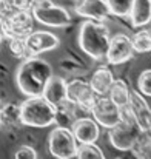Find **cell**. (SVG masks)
<instances>
[{
  "label": "cell",
  "mask_w": 151,
  "mask_h": 159,
  "mask_svg": "<svg viewBox=\"0 0 151 159\" xmlns=\"http://www.w3.org/2000/svg\"><path fill=\"white\" fill-rule=\"evenodd\" d=\"M51 76L52 66L45 59L39 56H28L26 59H23L22 65L17 70L16 82L19 85V90L26 98L42 96L43 88Z\"/></svg>",
  "instance_id": "1"
},
{
  "label": "cell",
  "mask_w": 151,
  "mask_h": 159,
  "mask_svg": "<svg viewBox=\"0 0 151 159\" xmlns=\"http://www.w3.org/2000/svg\"><path fill=\"white\" fill-rule=\"evenodd\" d=\"M109 37V30L105 22L87 19L79 31V45L82 51L93 60H102L106 56Z\"/></svg>",
  "instance_id": "2"
},
{
  "label": "cell",
  "mask_w": 151,
  "mask_h": 159,
  "mask_svg": "<svg viewBox=\"0 0 151 159\" xmlns=\"http://www.w3.org/2000/svg\"><path fill=\"white\" fill-rule=\"evenodd\" d=\"M56 107L50 104L43 96H33L25 99L20 105V122L29 127L45 128L54 124L56 119Z\"/></svg>",
  "instance_id": "3"
},
{
  "label": "cell",
  "mask_w": 151,
  "mask_h": 159,
  "mask_svg": "<svg viewBox=\"0 0 151 159\" xmlns=\"http://www.w3.org/2000/svg\"><path fill=\"white\" fill-rule=\"evenodd\" d=\"M109 133H108V138H109V142L114 148L120 150V152H127V150H131L134 142L137 141L139 134H140V127L137 125L136 119L131 116V113L128 111L127 107L122 108V117L120 120L108 128Z\"/></svg>",
  "instance_id": "4"
},
{
  "label": "cell",
  "mask_w": 151,
  "mask_h": 159,
  "mask_svg": "<svg viewBox=\"0 0 151 159\" xmlns=\"http://www.w3.org/2000/svg\"><path fill=\"white\" fill-rule=\"evenodd\" d=\"M0 25L5 37H22L25 39L34 30V17L31 11H20L8 6L0 14Z\"/></svg>",
  "instance_id": "5"
},
{
  "label": "cell",
  "mask_w": 151,
  "mask_h": 159,
  "mask_svg": "<svg viewBox=\"0 0 151 159\" xmlns=\"http://www.w3.org/2000/svg\"><path fill=\"white\" fill-rule=\"evenodd\" d=\"M31 14L34 17V22L42 23L45 26L52 28H63L71 23L69 12L51 0H36V5L31 9Z\"/></svg>",
  "instance_id": "6"
},
{
  "label": "cell",
  "mask_w": 151,
  "mask_h": 159,
  "mask_svg": "<svg viewBox=\"0 0 151 159\" xmlns=\"http://www.w3.org/2000/svg\"><path fill=\"white\" fill-rule=\"evenodd\" d=\"M79 142L76 141L71 128L57 125L48 136V150L51 156L59 159L76 158Z\"/></svg>",
  "instance_id": "7"
},
{
  "label": "cell",
  "mask_w": 151,
  "mask_h": 159,
  "mask_svg": "<svg viewBox=\"0 0 151 159\" xmlns=\"http://www.w3.org/2000/svg\"><path fill=\"white\" fill-rule=\"evenodd\" d=\"M91 117L103 128L114 127L122 117V108L114 104L108 96H97L93 107L90 108Z\"/></svg>",
  "instance_id": "8"
},
{
  "label": "cell",
  "mask_w": 151,
  "mask_h": 159,
  "mask_svg": "<svg viewBox=\"0 0 151 159\" xmlns=\"http://www.w3.org/2000/svg\"><path fill=\"white\" fill-rule=\"evenodd\" d=\"M97 99L96 91L90 85V82L82 79H74L66 82V101L82 108L85 113H90L94 101Z\"/></svg>",
  "instance_id": "9"
},
{
  "label": "cell",
  "mask_w": 151,
  "mask_h": 159,
  "mask_svg": "<svg viewBox=\"0 0 151 159\" xmlns=\"http://www.w3.org/2000/svg\"><path fill=\"white\" fill-rule=\"evenodd\" d=\"M134 54L136 51H134L133 40L130 36H127L123 33H117L109 37L108 50H106V56H105L108 63H111V65L125 63V62L131 60L134 57Z\"/></svg>",
  "instance_id": "10"
},
{
  "label": "cell",
  "mask_w": 151,
  "mask_h": 159,
  "mask_svg": "<svg viewBox=\"0 0 151 159\" xmlns=\"http://www.w3.org/2000/svg\"><path fill=\"white\" fill-rule=\"evenodd\" d=\"M28 56H40V54L52 51L60 45V39L50 31H31L25 37Z\"/></svg>",
  "instance_id": "11"
},
{
  "label": "cell",
  "mask_w": 151,
  "mask_h": 159,
  "mask_svg": "<svg viewBox=\"0 0 151 159\" xmlns=\"http://www.w3.org/2000/svg\"><path fill=\"white\" fill-rule=\"evenodd\" d=\"M127 108L131 113V116L136 119V122L142 131L151 130V107L145 101V96H142L139 91L131 90Z\"/></svg>",
  "instance_id": "12"
},
{
  "label": "cell",
  "mask_w": 151,
  "mask_h": 159,
  "mask_svg": "<svg viewBox=\"0 0 151 159\" xmlns=\"http://www.w3.org/2000/svg\"><path fill=\"white\" fill-rule=\"evenodd\" d=\"M74 9L79 16L90 20L106 22L111 17V11L105 0H74Z\"/></svg>",
  "instance_id": "13"
},
{
  "label": "cell",
  "mask_w": 151,
  "mask_h": 159,
  "mask_svg": "<svg viewBox=\"0 0 151 159\" xmlns=\"http://www.w3.org/2000/svg\"><path fill=\"white\" fill-rule=\"evenodd\" d=\"M71 131L79 144H88V142H97L100 136V125L88 116H80L77 117L73 125Z\"/></svg>",
  "instance_id": "14"
},
{
  "label": "cell",
  "mask_w": 151,
  "mask_h": 159,
  "mask_svg": "<svg viewBox=\"0 0 151 159\" xmlns=\"http://www.w3.org/2000/svg\"><path fill=\"white\" fill-rule=\"evenodd\" d=\"M42 96L54 107L62 105L66 101V80L52 74L43 88Z\"/></svg>",
  "instance_id": "15"
},
{
  "label": "cell",
  "mask_w": 151,
  "mask_h": 159,
  "mask_svg": "<svg viewBox=\"0 0 151 159\" xmlns=\"http://www.w3.org/2000/svg\"><path fill=\"white\" fill-rule=\"evenodd\" d=\"M130 22L136 28H142L151 23V0H134L128 14Z\"/></svg>",
  "instance_id": "16"
},
{
  "label": "cell",
  "mask_w": 151,
  "mask_h": 159,
  "mask_svg": "<svg viewBox=\"0 0 151 159\" xmlns=\"http://www.w3.org/2000/svg\"><path fill=\"white\" fill-rule=\"evenodd\" d=\"M114 82V76H113V71L106 66H100L97 68L93 76H91V80H90V85L93 87V90L96 91L97 96H106L111 85Z\"/></svg>",
  "instance_id": "17"
},
{
  "label": "cell",
  "mask_w": 151,
  "mask_h": 159,
  "mask_svg": "<svg viewBox=\"0 0 151 159\" xmlns=\"http://www.w3.org/2000/svg\"><path fill=\"white\" fill-rule=\"evenodd\" d=\"M130 93H131V90L125 84V80L114 79V82H113V85H111V88H109V91H108L106 96L114 104H117L120 108H123V107H127L128 101H130Z\"/></svg>",
  "instance_id": "18"
},
{
  "label": "cell",
  "mask_w": 151,
  "mask_h": 159,
  "mask_svg": "<svg viewBox=\"0 0 151 159\" xmlns=\"http://www.w3.org/2000/svg\"><path fill=\"white\" fill-rule=\"evenodd\" d=\"M76 158L79 159H103L105 155L100 150V147L96 145V142H88V144H79Z\"/></svg>",
  "instance_id": "19"
},
{
  "label": "cell",
  "mask_w": 151,
  "mask_h": 159,
  "mask_svg": "<svg viewBox=\"0 0 151 159\" xmlns=\"http://www.w3.org/2000/svg\"><path fill=\"white\" fill-rule=\"evenodd\" d=\"M133 47L136 53H151V34L150 30H140L133 36Z\"/></svg>",
  "instance_id": "20"
},
{
  "label": "cell",
  "mask_w": 151,
  "mask_h": 159,
  "mask_svg": "<svg viewBox=\"0 0 151 159\" xmlns=\"http://www.w3.org/2000/svg\"><path fill=\"white\" fill-rule=\"evenodd\" d=\"M111 14L117 17H128L134 0H105Z\"/></svg>",
  "instance_id": "21"
},
{
  "label": "cell",
  "mask_w": 151,
  "mask_h": 159,
  "mask_svg": "<svg viewBox=\"0 0 151 159\" xmlns=\"http://www.w3.org/2000/svg\"><path fill=\"white\" fill-rule=\"evenodd\" d=\"M8 47H9V51L14 57L22 59V60L28 57L25 39H22V37H8Z\"/></svg>",
  "instance_id": "22"
},
{
  "label": "cell",
  "mask_w": 151,
  "mask_h": 159,
  "mask_svg": "<svg viewBox=\"0 0 151 159\" xmlns=\"http://www.w3.org/2000/svg\"><path fill=\"white\" fill-rule=\"evenodd\" d=\"M137 91L145 96L151 98V70H144L137 77Z\"/></svg>",
  "instance_id": "23"
},
{
  "label": "cell",
  "mask_w": 151,
  "mask_h": 159,
  "mask_svg": "<svg viewBox=\"0 0 151 159\" xmlns=\"http://www.w3.org/2000/svg\"><path fill=\"white\" fill-rule=\"evenodd\" d=\"M2 122H20V111L17 105H3L2 107Z\"/></svg>",
  "instance_id": "24"
},
{
  "label": "cell",
  "mask_w": 151,
  "mask_h": 159,
  "mask_svg": "<svg viewBox=\"0 0 151 159\" xmlns=\"http://www.w3.org/2000/svg\"><path fill=\"white\" fill-rule=\"evenodd\" d=\"M6 3L14 8V9H20V11H31L33 6L36 5V0H6Z\"/></svg>",
  "instance_id": "25"
},
{
  "label": "cell",
  "mask_w": 151,
  "mask_h": 159,
  "mask_svg": "<svg viewBox=\"0 0 151 159\" xmlns=\"http://www.w3.org/2000/svg\"><path fill=\"white\" fill-rule=\"evenodd\" d=\"M14 158L16 159H36L37 158V152L33 147H29V145H22L14 153Z\"/></svg>",
  "instance_id": "26"
},
{
  "label": "cell",
  "mask_w": 151,
  "mask_h": 159,
  "mask_svg": "<svg viewBox=\"0 0 151 159\" xmlns=\"http://www.w3.org/2000/svg\"><path fill=\"white\" fill-rule=\"evenodd\" d=\"M2 102H0V127H2V125H3V122H2Z\"/></svg>",
  "instance_id": "27"
},
{
  "label": "cell",
  "mask_w": 151,
  "mask_h": 159,
  "mask_svg": "<svg viewBox=\"0 0 151 159\" xmlns=\"http://www.w3.org/2000/svg\"><path fill=\"white\" fill-rule=\"evenodd\" d=\"M150 34H151V28H150Z\"/></svg>",
  "instance_id": "28"
}]
</instances>
